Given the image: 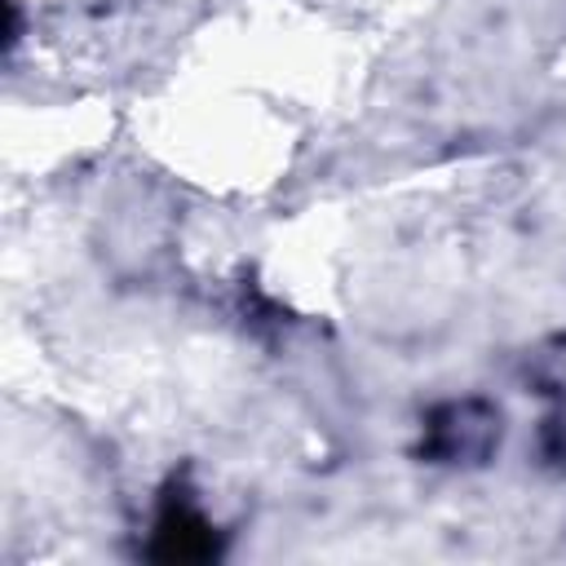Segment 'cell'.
<instances>
[{"instance_id":"cell-1","label":"cell","mask_w":566,"mask_h":566,"mask_svg":"<svg viewBox=\"0 0 566 566\" xmlns=\"http://www.w3.org/2000/svg\"><path fill=\"white\" fill-rule=\"evenodd\" d=\"M500 420L486 402H447L429 420V455L438 460H478L491 451Z\"/></svg>"},{"instance_id":"cell-2","label":"cell","mask_w":566,"mask_h":566,"mask_svg":"<svg viewBox=\"0 0 566 566\" xmlns=\"http://www.w3.org/2000/svg\"><path fill=\"white\" fill-rule=\"evenodd\" d=\"M217 553V535L212 526L203 522L199 509H190L186 500H172L159 522H155V557H168V562H199V557H212Z\"/></svg>"}]
</instances>
